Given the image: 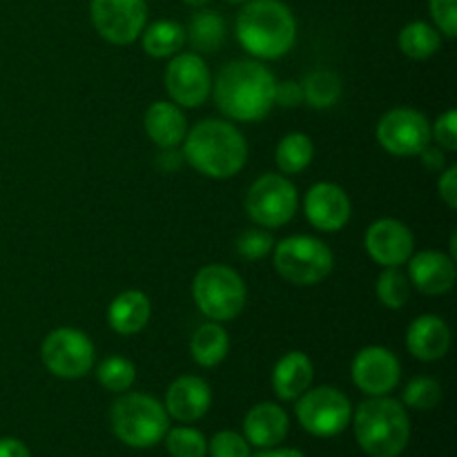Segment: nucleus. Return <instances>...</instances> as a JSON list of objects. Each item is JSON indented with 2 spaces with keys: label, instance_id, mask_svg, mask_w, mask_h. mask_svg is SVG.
<instances>
[{
  "label": "nucleus",
  "instance_id": "nucleus-1",
  "mask_svg": "<svg viewBox=\"0 0 457 457\" xmlns=\"http://www.w3.org/2000/svg\"><path fill=\"white\" fill-rule=\"evenodd\" d=\"M275 74L262 61L239 58L221 67L210 94L228 119L257 123L275 107Z\"/></svg>",
  "mask_w": 457,
  "mask_h": 457
},
{
  "label": "nucleus",
  "instance_id": "nucleus-2",
  "mask_svg": "<svg viewBox=\"0 0 457 457\" xmlns=\"http://www.w3.org/2000/svg\"><path fill=\"white\" fill-rule=\"evenodd\" d=\"M183 159L208 179H232L248 161L245 137L232 123L221 119L199 120L183 138Z\"/></svg>",
  "mask_w": 457,
  "mask_h": 457
},
{
  "label": "nucleus",
  "instance_id": "nucleus-3",
  "mask_svg": "<svg viewBox=\"0 0 457 457\" xmlns=\"http://www.w3.org/2000/svg\"><path fill=\"white\" fill-rule=\"evenodd\" d=\"M237 38L257 61H277L293 49L297 21L281 0H248L237 16Z\"/></svg>",
  "mask_w": 457,
  "mask_h": 457
},
{
  "label": "nucleus",
  "instance_id": "nucleus-4",
  "mask_svg": "<svg viewBox=\"0 0 457 457\" xmlns=\"http://www.w3.org/2000/svg\"><path fill=\"white\" fill-rule=\"evenodd\" d=\"M360 449L369 457H400L411 440V420L404 406L388 395L369 397L353 413Z\"/></svg>",
  "mask_w": 457,
  "mask_h": 457
},
{
  "label": "nucleus",
  "instance_id": "nucleus-5",
  "mask_svg": "<svg viewBox=\"0 0 457 457\" xmlns=\"http://www.w3.org/2000/svg\"><path fill=\"white\" fill-rule=\"evenodd\" d=\"M114 436L132 449H150L163 442L170 428V415L156 397L125 391L110 409Z\"/></svg>",
  "mask_w": 457,
  "mask_h": 457
},
{
  "label": "nucleus",
  "instance_id": "nucleus-6",
  "mask_svg": "<svg viewBox=\"0 0 457 457\" xmlns=\"http://www.w3.org/2000/svg\"><path fill=\"white\" fill-rule=\"evenodd\" d=\"M272 266L277 275L295 286L321 284L333 272V250L311 235H293L272 248Z\"/></svg>",
  "mask_w": 457,
  "mask_h": 457
},
{
  "label": "nucleus",
  "instance_id": "nucleus-7",
  "mask_svg": "<svg viewBox=\"0 0 457 457\" xmlns=\"http://www.w3.org/2000/svg\"><path fill=\"white\" fill-rule=\"evenodd\" d=\"M192 297L196 308L212 321H232L245 308L244 279L239 272L223 263H210L196 272L192 281Z\"/></svg>",
  "mask_w": 457,
  "mask_h": 457
},
{
  "label": "nucleus",
  "instance_id": "nucleus-8",
  "mask_svg": "<svg viewBox=\"0 0 457 457\" xmlns=\"http://www.w3.org/2000/svg\"><path fill=\"white\" fill-rule=\"evenodd\" d=\"M299 424L306 433L315 437H335L348 428L353 420V404L346 393L335 386L308 388L302 397H297Z\"/></svg>",
  "mask_w": 457,
  "mask_h": 457
},
{
  "label": "nucleus",
  "instance_id": "nucleus-9",
  "mask_svg": "<svg viewBox=\"0 0 457 457\" xmlns=\"http://www.w3.org/2000/svg\"><path fill=\"white\" fill-rule=\"evenodd\" d=\"M297 205V187L284 174H263L248 187V195H245V212L253 219V223L266 230L293 221Z\"/></svg>",
  "mask_w": 457,
  "mask_h": 457
},
{
  "label": "nucleus",
  "instance_id": "nucleus-10",
  "mask_svg": "<svg viewBox=\"0 0 457 457\" xmlns=\"http://www.w3.org/2000/svg\"><path fill=\"white\" fill-rule=\"evenodd\" d=\"M40 360L54 378L80 379L94 369L96 353L92 339L83 330L62 326L43 339Z\"/></svg>",
  "mask_w": 457,
  "mask_h": 457
},
{
  "label": "nucleus",
  "instance_id": "nucleus-11",
  "mask_svg": "<svg viewBox=\"0 0 457 457\" xmlns=\"http://www.w3.org/2000/svg\"><path fill=\"white\" fill-rule=\"evenodd\" d=\"M378 143L393 156H418L431 143V123L413 107H393L379 119Z\"/></svg>",
  "mask_w": 457,
  "mask_h": 457
},
{
  "label": "nucleus",
  "instance_id": "nucleus-12",
  "mask_svg": "<svg viewBox=\"0 0 457 457\" xmlns=\"http://www.w3.org/2000/svg\"><path fill=\"white\" fill-rule=\"evenodd\" d=\"M94 29L112 45H132L147 25L145 0H92Z\"/></svg>",
  "mask_w": 457,
  "mask_h": 457
},
{
  "label": "nucleus",
  "instance_id": "nucleus-13",
  "mask_svg": "<svg viewBox=\"0 0 457 457\" xmlns=\"http://www.w3.org/2000/svg\"><path fill=\"white\" fill-rule=\"evenodd\" d=\"M165 89L179 107H201L212 92L208 62L196 52H179L165 70Z\"/></svg>",
  "mask_w": 457,
  "mask_h": 457
},
{
  "label": "nucleus",
  "instance_id": "nucleus-14",
  "mask_svg": "<svg viewBox=\"0 0 457 457\" xmlns=\"http://www.w3.org/2000/svg\"><path fill=\"white\" fill-rule=\"evenodd\" d=\"M351 375L355 386L369 397L388 395L402 379L400 360L384 346H366L353 357Z\"/></svg>",
  "mask_w": 457,
  "mask_h": 457
},
{
  "label": "nucleus",
  "instance_id": "nucleus-15",
  "mask_svg": "<svg viewBox=\"0 0 457 457\" xmlns=\"http://www.w3.org/2000/svg\"><path fill=\"white\" fill-rule=\"evenodd\" d=\"M364 248L382 268H400L413 254L415 237L404 221L384 217L370 223L364 237Z\"/></svg>",
  "mask_w": 457,
  "mask_h": 457
},
{
  "label": "nucleus",
  "instance_id": "nucleus-16",
  "mask_svg": "<svg viewBox=\"0 0 457 457\" xmlns=\"http://www.w3.org/2000/svg\"><path fill=\"white\" fill-rule=\"evenodd\" d=\"M303 212L311 226L321 232H339L351 221L353 205L346 190L337 183L320 181L311 186L303 199Z\"/></svg>",
  "mask_w": 457,
  "mask_h": 457
},
{
  "label": "nucleus",
  "instance_id": "nucleus-17",
  "mask_svg": "<svg viewBox=\"0 0 457 457\" xmlns=\"http://www.w3.org/2000/svg\"><path fill=\"white\" fill-rule=\"evenodd\" d=\"M409 281L411 286L428 297H440L453 290L457 279L455 259L440 250H422L411 254L409 262Z\"/></svg>",
  "mask_w": 457,
  "mask_h": 457
},
{
  "label": "nucleus",
  "instance_id": "nucleus-18",
  "mask_svg": "<svg viewBox=\"0 0 457 457\" xmlns=\"http://www.w3.org/2000/svg\"><path fill=\"white\" fill-rule=\"evenodd\" d=\"M165 411L183 424L196 422L212 406V388L199 375H181L165 391Z\"/></svg>",
  "mask_w": 457,
  "mask_h": 457
},
{
  "label": "nucleus",
  "instance_id": "nucleus-19",
  "mask_svg": "<svg viewBox=\"0 0 457 457\" xmlns=\"http://www.w3.org/2000/svg\"><path fill=\"white\" fill-rule=\"evenodd\" d=\"M406 348L420 361H437L449 353L451 328L442 317L420 315L406 330Z\"/></svg>",
  "mask_w": 457,
  "mask_h": 457
},
{
  "label": "nucleus",
  "instance_id": "nucleus-20",
  "mask_svg": "<svg viewBox=\"0 0 457 457\" xmlns=\"http://www.w3.org/2000/svg\"><path fill=\"white\" fill-rule=\"evenodd\" d=\"M290 420L275 402H262L253 406L244 420V437L257 449H272L286 440Z\"/></svg>",
  "mask_w": 457,
  "mask_h": 457
},
{
  "label": "nucleus",
  "instance_id": "nucleus-21",
  "mask_svg": "<svg viewBox=\"0 0 457 457\" xmlns=\"http://www.w3.org/2000/svg\"><path fill=\"white\" fill-rule=\"evenodd\" d=\"M315 369L306 353L290 351L272 369V391L279 400L295 402L311 388Z\"/></svg>",
  "mask_w": 457,
  "mask_h": 457
},
{
  "label": "nucleus",
  "instance_id": "nucleus-22",
  "mask_svg": "<svg viewBox=\"0 0 457 457\" xmlns=\"http://www.w3.org/2000/svg\"><path fill=\"white\" fill-rule=\"evenodd\" d=\"M145 132L150 141L161 150L179 147L187 134L186 114L177 103L156 101L145 112Z\"/></svg>",
  "mask_w": 457,
  "mask_h": 457
},
{
  "label": "nucleus",
  "instance_id": "nucleus-23",
  "mask_svg": "<svg viewBox=\"0 0 457 457\" xmlns=\"http://www.w3.org/2000/svg\"><path fill=\"white\" fill-rule=\"evenodd\" d=\"M152 317V302L143 290H125L112 299L107 308V321L114 333L123 337L141 333Z\"/></svg>",
  "mask_w": 457,
  "mask_h": 457
},
{
  "label": "nucleus",
  "instance_id": "nucleus-24",
  "mask_svg": "<svg viewBox=\"0 0 457 457\" xmlns=\"http://www.w3.org/2000/svg\"><path fill=\"white\" fill-rule=\"evenodd\" d=\"M230 353V335L221 321H208L199 326L190 339V355L204 369H214Z\"/></svg>",
  "mask_w": 457,
  "mask_h": 457
},
{
  "label": "nucleus",
  "instance_id": "nucleus-25",
  "mask_svg": "<svg viewBox=\"0 0 457 457\" xmlns=\"http://www.w3.org/2000/svg\"><path fill=\"white\" fill-rule=\"evenodd\" d=\"M186 38L190 40L196 54H214L226 40V21L214 9H196L186 27Z\"/></svg>",
  "mask_w": 457,
  "mask_h": 457
},
{
  "label": "nucleus",
  "instance_id": "nucleus-26",
  "mask_svg": "<svg viewBox=\"0 0 457 457\" xmlns=\"http://www.w3.org/2000/svg\"><path fill=\"white\" fill-rule=\"evenodd\" d=\"M143 49L152 58H172L187 43L186 27L177 21H154L143 29Z\"/></svg>",
  "mask_w": 457,
  "mask_h": 457
},
{
  "label": "nucleus",
  "instance_id": "nucleus-27",
  "mask_svg": "<svg viewBox=\"0 0 457 457\" xmlns=\"http://www.w3.org/2000/svg\"><path fill=\"white\" fill-rule=\"evenodd\" d=\"M442 34L433 25L424 21H413L406 27H402L400 36H397V47L404 56L413 58V61H427L433 54L440 49Z\"/></svg>",
  "mask_w": 457,
  "mask_h": 457
},
{
  "label": "nucleus",
  "instance_id": "nucleus-28",
  "mask_svg": "<svg viewBox=\"0 0 457 457\" xmlns=\"http://www.w3.org/2000/svg\"><path fill=\"white\" fill-rule=\"evenodd\" d=\"M303 103L315 110H328L342 98V79L330 70H315L302 80Z\"/></svg>",
  "mask_w": 457,
  "mask_h": 457
},
{
  "label": "nucleus",
  "instance_id": "nucleus-29",
  "mask_svg": "<svg viewBox=\"0 0 457 457\" xmlns=\"http://www.w3.org/2000/svg\"><path fill=\"white\" fill-rule=\"evenodd\" d=\"M315 145L303 132H290L279 141L275 150V161L284 174H299L312 163Z\"/></svg>",
  "mask_w": 457,
  "mask_h": 457
},
{
  "label": "nucleus",
  "instance_id": "nucleus-30",
  "mask_svg": "<svg viewBox=\"0 0 457 457\" xmlns=\"http://www.w3.org/2000/svg\"><path fill=\"white\" fill-rule=\"evenodd\" d=\"M96 379L103 388L112 393H125L137 382V366L120 355H110L98 364Z\"/></svg>",
  "mask_w": 457,
  "mask_h": 457
},
{
  "label": "nucleus",
  "instance_id": "nucleus-31",
  "mask_svg": "<svg viewBox=\"0 0 457 457\" xmlns=\"http://www.w3.org/2000/svg\"><path fill=\"white\" fill-rule=\"evenodd\" d=\"M378 299L382 306L391 311H400L406 306L411 297V281L400 268H384L382 275L378 277Z\"/></svg>",
  "mask_w": 457,
  "mask_h": 457
},
{
  "label": "nucleus",
  "instance_id": "nucleus-32",
  "mask_svg": "<svg viewBox=\"0 0 457 457\" xmlns=\"http://www.w3.org/2000/svg\"><path fill=\"white\" fill-rule=\"evenodd\" d=\"M165 449L172 457H205L208 455V440L204 433L192 427L168 428L165 433Z\"/></svg>",
  "mask_w": 457,
  "mask_h": 457
},
{
  "label": "nucleus",
  "instance_id": "nucleus-33",
  "mask_svg": "<svg viewBox=\"0 0 457 457\" xmlns=\"http://www.w3.org/2000/svg\"><path fill=\"white\" fill-rule=\"evenodd\" d=\"M442 400V386L437 379L427 378H415L406 384L404 388V406L415 411H431L440 404Z\"/></svg>",
  "mask_w": 457,
  "mask_h": 457
},
{
  "label": "nucleus",
  "instance_id": "nucleus-34",
  "mask_svg": "<svg viewBox=\"0 0 457 457\" xmlns=\"http://www.w3.org/2000/svg\"><path fill=\"white\" fill-rule=\"evenodd\" d=\"M275 248V239L266 228H250V230L241 232L237 239V254L248 262H259V259L268 257Z\"/></svg>",
  "mask_w": 457,
  "mask_h": 457
},
{
  "label": "nucleus",
  "instance_id": "nucleus-35",
  "mask_svg": "<svg viewBox=\"0 0 457 457\" xmlns=\"http://www.w3.org/2000/svg\"><path fill=\"white\" fill-rule=\"evenodd\" d=\"M210 457H250V445L241 433L219 431L208 445Z\"/></svg>",
  "mask_w": 457,
  "mask_h": 457
},
{
  "label": "nucleus",
  "instance_id": "nucleus-36",
  "mask_svg": "<svg viewBox=\"0 0 457 457\" xmlns=\"http://www.w3.org/2000/svg\"><path fill=\"white\" fill-rule=\"evenodd\" d=\"M436 29L446 38L457 36V0H428Z\"/></svg>",
  "mask_w": 457,
  "mask_h": 457
},
{
  "label": "nucleus",
  "instance_id": "nucleus-37",
  "mask_svg": "<svg viewBox=\"0 0 457 457\" xmlns=\"http://www.w3.org/2000/svg\"><path fill=\"white\" fill-rule=\"evenodd\" d=\"M431 141L437 143L445 152L457 150V112L446 110L445 114L437 116L436 123L431 125Z\"/></svg>",
  "mask_w": 457,
  "mask_h": 457
},
{
  "label": "nucleus",
  "instance_id": "nucleus-38",
  "mask_svg": "<svg viewBox=\"0 0 457 457\" xmlns=\"http://www.w3.org/2000/svg\"><path fill=\"white\" fill-rule=\"evenodd\" d=\"M275 105L286 107V110H293V107L303 105L302 83H295V80H284V83H277Z\"/></svg>",
  "mask_w": 457,
  "mask_h": 457
},
{
  "label": "nucleus",
  "instance_id": "nucleus-39",
  "mask_svg": "<svg viewBox=\"0 0 457 457\" xmlns=\"http://www.w3.org/2000/svg\"><path fill=\"white\" fill-rule=\"evenodd\" d=\"M437 192H440V199L451 210L457 208V165H449V168L442 170V177L437 181Z\"/></svg>",
  "mask_w": 457,
  "mask_h": 457
},
{
  "label": "nucleus",
  "instance_id": "nucleus-40",
  "mask_svg": "<svg viewBox=\"0 0 457 457\" xmlns=\"http://www.w3.org/2000/svg\"><path fill=\"white\" fill-rule=\"evenodd\" d=\"M420 159H422L424 168L431 170V172H442V170L446 168V156H445V150L442 147H433L431 143H428L427 147H424L422 152H420Z\"/></svg>",
  "mask_w": 457,
  "mask_h": 457
},
{
  "label": "nucleus",
  "instance_id": "nucleus-41",
  "mask_svg": "<svg viewBox=\"0 0 457 457\" xmlns=\"http://www.w3.org/2000/svg\"><path fill=\"white\" fill-rule=\"evenodd\" d=\"M186 163L183 159V152H179L177 147H168V150H161V154L156 156V165L163 170L165 174H172L181 170V165Z\"/></svg>",
  "mask_w": 457,
  "mask_h": 457
},
{
  "label": "nucleus",
  "instance_id": "nucleus-42",
  "mask_svg": "<svg viewBox=\"0 0 457 457\" xmlns=\"http://www.w3.org/2000/svg\"><path fill=\"white\" fill-rule=\"evenodd\" d=\"M0 457H31V451L16 437H0Z\"/></svg>",
  "mask_w": 457,
  "mask_h": 457
},
{
  "label": "nucleus",
  "instance_id": "nucleus-43",
  "mask_svg": "<svg viewBox=\"0 0 457 457\" xmlns=\"http://www.w3.org/2000/svg\"><path fill=\"white\" fill-rule=\"evenodd\" d=\"M250 457H306V455L297 449H277V446H272V449H263L259 451L257 455H250Z\"/></svg>",
  "mask_w": 457,
  "mask_h": 457
},
{
  "label": "nucleus",
  "instance_id": "nucleus-44",
  "mask_svg": "<svg viewBox=\"0 0 457 457\" xmlns=\"http://www.w3.org/2000/svg\"><path fill=\"white\" fill-rule=\"evenodd\" d=\"M208 3H210V0H183V4H187V7H195V9L205 7Z\"/></svg>",
  "mask_w": 457,
  "mask_h": 457
},
{
  "label": "nucleus",
  "instance_id": "nucleus-45",
  "mask_svg": "<svg viewBox=\"0 0 457 457\" xmlns=\"http://www.w3.org/2000/svg\"><path fill=\"white\" fill-rule=\"evenodd\" d=\"M451 257H457V235H451Z\"/></svg>",
  "mask_w": 457,
  "mask_h": 457
},
{
  "label": "nucleus",
  "instance_id": "nucleus-46",
  "mask_svg": "<svg viewBox=\"0 0 457 457\" xmlns=\"http://www.w3.org/2000/svg\"><path fill=\"white\" fill-rule=\"evenodd\" d=\"M228 3H248V0H228Z\"/></svg>",
  "mask_w": 457,
  "mask_h": 457
}]
</instances>
